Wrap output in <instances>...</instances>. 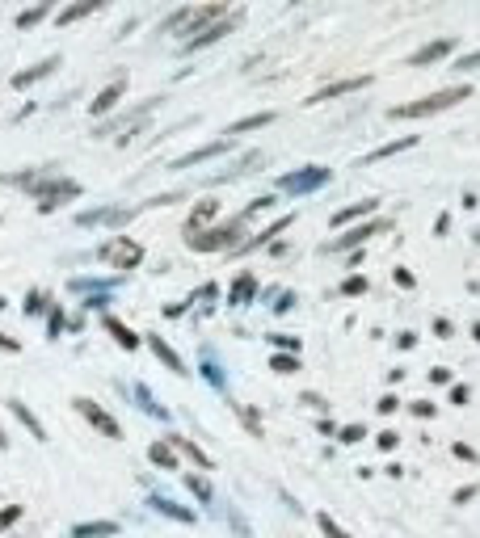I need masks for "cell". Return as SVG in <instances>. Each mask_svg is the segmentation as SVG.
<instances>
[{"label":"cell","mask_w":480,"mask_h":538,"mask_svg":"<svg viewBox=\"0 0 480 538\" xmlns=\"http://www.w3.org/2000/svg\"><path fill=\"white\" fill-rule=\"evenodd\" d=\"M380 228H384V223H366V228H354L350 236H341V248H354V244H362L366 236H375Z\"/></svg>","instance_id":"cell-20"},{"label":"cell","mask_w":480,"mask_h":538,"mask_svg":"<svg viewBox=\"0 0 480 538\" xmlns=\"http://www.w3.org/2000/svg\"><path fill=\"white\" fill-rule=\"evenodd\" d=\"M114 530H118L114 521H97V526H80L76 534H80V538H89V534H114Z\"/></svg>","instance_id":"cell-28"},{"label":"cell","mask_w":480,"mask_h":538,"mask_svg":"<svg viewBox=\"0 0 480 538\" xmlns=\"http://www.w3.org/2000/svg\"><path fill=\"white\" fill-rule=\"evenodd\" d=\"M480 64V50H476V55H468V59H459V68H476Z\"/></svg>","instance_id":"cell-37"},{"label":"cell","mask_w":480,"mask_h":538,"mask_svg":"<svg viewBox=\"0 0 480 538\" xmlns=\"http://www.w3.org/2000/svg\"><path fill=\"white\" fill-rule=\"evenodd\" d=\"M274 370H278V374H295V370H299V362H295L291 353H283V358H274Z\"/></svg>","instance_id":"cell-30"},{"label":"cell","mask_w":480,"mask_h":538,"mask_svg":"<svg viewBox=\"0 0 480 538\" xmlns=\"http://www.w3.org/2000/svg\"><path fill=\"white\" fill-rule=\"evenodd\" d=\"M9 408H13V412H17V416H21V420H26V425H30V434H34V438H42V425H38V420H34V416H30V412H26V408H21V404H17V400H13V404H9Z\"/></svg>","instance_id":"cell-27"},{"label":"cell","mask_w":480,"mask_h":538,"mask_svg":"<svg viewBox=\"0 0 480 538\" xmlns=\"http://www.w3.org/2000/svg\"><path fill=\"white\" fill-rule=\"evenodd\" d=\"M451 50H455V42H451V38H438V42H430V46H421V50H417V55H413L409 64H413V68H421V64H434V59H447Z\"/></svg>","instance_id":"cell-7"},{"label":"cell","mask_w":480,"mask_h":538,"mask_svg":"<svg viewBox=\"0 0 480 538\" xmlns=\"http://www.w3.org/2000/svg\"><path fill=\"white\" fill-rule=\"evenodd\" d=\"M253 290H257V282L245 274V278H236V286H232V303H249L253 299Z\"/></svg>","instance_id":"cell-21"},{"label":"cell","mask_w":480,"mask_h":538,"mask_svg":"<svg viewBox=\"0 0 480 538\" xmlns=\"http://www.w3.org/2000/svg\"><path fill=\"white\" fill-rule=\"evenodd\" d=\"M413 412H417V416H434V404H425V400H417V404H413Z\"/></svg>","instance_id":"cell-36"},{"label":"cell","mask_w":480,"mask_h":538,"mask_svg":"<svg viewBox=\"0 0 480 538\" xmlns=\"http://www.w3.org/2000/svg\"><path fill=\"white\" fill-rule=\"evenodd\" d=\"M177 446H181V450H186V454H190V458H194V463H198V467H206V471H211V458H206V454H202V450H198V446H190V442H186V438H177Z\"/></svg>","instance_id":"cell-26"},{"label":"cell","mask_w":480,"mask_h":538,"mask_svg":"<svg viewBox=\"0 0 480 538\" xmlns=\"http://www.w3.org/2000/svg\"><path fill=\"white\" fill-rule=\"evenodd\" d=\"M472 337H476V341H480V324H472Z\"/></svg>","instance_id":"cell-39"},{"label":"cell","mask_w":480,"mask_h":538,"mask_svg":"<svg viewBox=\"0 0 480 538\" xmlns=\"http://www.w3.org/2000/svg\"><path fill=\"white\" fill-rule=\"evenodd\" d=\"M0 446H5V434H0Z\"/></svg>","instance_id":"cell-40"},{"label":"cell","mask_w":480,"mask_h":538,"mask_svg":"<svg viewBox=\"0 0 480 538\" xmlns=\"http://www.w3.org/2000/svg\"><path fill=\"white\" fill-rule=\"evenodd\" d=\"M148 458H152L156 467H169V471H177V454H173L169 446H160V442H156V446L148 450Z\"/></svg>","instance_id":"cell-19"},{"label":"cell","mask_w":480,"mask_h":538,"mask_svg":"<svg viewBox=\"0 0 480 538\" xmlns=\"http://www.w3.org/2000/svg\"><path fill=\"white\" fill-rule=\"evenodd\" d=\"M211 17H228V9H224V5H202V9H181V13H173V17H169V30H177V34H194V26H206Z\"/></svg>","instance_id":"cell-4"},{"label":"cell","mask_w":480,"mask_h":538,"mask_svg":"<svg viewBox=\"0 0 480 538\" xmlns=\"http://www.w3.org/2000/svg\"><path fill=\"white\" fill-rule=\"evenodd\" d=\"M42 307H46V295H38V290H34V295H30V303H26V311H30V315H38Z\"/></svg>","instance_id":"cell-31"},{"label":"cell","mask_w":480,"mask_h":538,"mask_svg":"<svg viewBox=\"0 0 480 538\" xmlns=\"http://www.w3.org/2000/svg\"><path fill=\"white\" fill-rule=\"evenodd\" d=\"M371 210H375V202H354V206H346V210H337L333 214V228H346V223H354V219H362V214H371Z\"/></svg>","instance_id":"cell-13"},{"label":"cell","mask_w":480,"mask_h":538,"mask_svg":"<svg viewBox=\"0 0 480 538\" xmlns=\"http://www.w3.org/2000/svg\"><path fill=\"white\" fill-rule=\"evenodd\" d=\"M215 210H220V206L211 202V198H206V202H198V206H194V214H190V223H186V236H194V232H198V223L215 219Z\"/></svg>","instance_id":"cell-16"},{"label":"cell","mask_w":480,"mask_h":538,"mask_svg":"<svg viewBox=\"0 0 480 538\" xmlns=\"http://www.w3.org/2000/svg\"><path fill=\"white\" fill-rule=\"evenodd\" d=\"M152 349L160 353V362H165V366H173L177 374H186V366H181V358H177V353H173V349L165 345V341H160V337H152Z\"/></svg>","instance_id":"cell-18"},{"label":"cell","mask_w":480,"mask_h":538,"mask_svg":"<svg viewBox=\"0 0 480 538\" xmlns=\"http://www.w3.org/2000/svg\"><path fill=\"white\" fill-rule=\"evenodd\" d=\"M101 261H110L114 269H135V265L143 261V248H139L131 236H114V240L101 244Z\"/></svg>","instance_id":"cell-3"},{"label":"cell","mask_w":480,"mask_h":538,"mask_svg":"<svg viewBox=\"0 0 480 538\" xmlns=\"http://www.w3.org/2000/svg\"><path fill=\"white\" fill-rule=\"evenodd\" d=\"M76 412H80V416H89V420H93V425L101 429V434H105V438H114V442L123 438V429H118V420H114L110 412H101V408H97L93 400H76Z\"/></svg>","instance_id":"cell-6"},{"label":"cell","mask_w":480,"mask_h":538,"mask_svg":"<svg viewBox=\"0 0 480 538\" xmlns=\"http://www.w3.org/2000/svg\"><path fill=\"white\" fill-rule=\"evenodd\" d=\"M135 210H89V214H80V223L85 228H93V223H127Z\"/></svg>","instance_id":"cell-12"},{"label":"cell","mask_w":480,"mask_h":538,"mask_svg":"<svg viewBox=\"0 0 480 538\" xmlns=\"http://www.w3.org/2000/svg\"><path fill=\"white\" fill-rule=\"evenodd\" d=\"M55 64H60V55H51V59H42L38 68H30V72H17V76H13V84H17V89H26V84H34V80H42V76H46L51 68H55Z\"/></svg>","instance_id":"cell-14"},{"label":"cell","mask_w":480,"mask_h":538,"mask_svg":"<svg viewBox=\"0 0 480 538\" xmlns=\"http://www.w3.org/2000/svg\"><path fill=\"white\" fill-rule=\"evenodd\" d=\"M371 76H354V80H337V84H329V89H320V93H312L308 97V105H320V101H329V97H341V93H354V89H362Z\"/></svg>","instance_id":"cell-9"},{"label":"cell","mask_w":480,"mask_h":538,"mask_svg":"<svg viewBox=\"0 0 480 538\" xmlns=\"http://www.w3.org/2000/svg\"><path fill=\"white\" fill-rule=\"evenodd\" d=\"M123 89H127V80L118 76L110 89H101L97 93V101H93V114H105V110H114V105H118V97H123Z\"/></svg>","instance_id":"cell-11"},{"label":"cell","mask_w":480,"mask_h":538,"mask_svg":"<svg viewBox=\"0 0 480 538\" xmlns=\"http://www.w3.org/2000/svg\"><path fill=\"white\" fill-rule=\"evenodd\" d=\"M105 328H110V333H114V341H118L123 349H139V337H135V333H131L127 324H118V319H114V315H105Z\"/></svg>","instance_id":"cell-15"},{"label":"cell","mask_w":480,"mask_h":538,"mask_svg":"<svg viewBox=\"0 0 480 538\" xmlns=\"http://www.w3.org/2000/svg\"><path fill=\"white\" fill-rule=\"evenodd\" d=\"M0 349H17V341H13V337H5V333H0Z\"/></svg>","instance_id":"cell-38"},{"label":"cell","mask_w":480,"mask_h":538,"mask_svg":"<svg viewBox=\"0 0 480 538\" xmlns=\"http://www.w3.org/2000/svg\"><path fill=\"white\" fill-rule=\"evenodd\" d=\"M228 147H232V139H220V143H206V147H198V151H190V156L173 160L169 169H190V165H198V160H211V156H220V151H228Z\"/></svg>","instance_id":"cell-8"},{"label":"cell","mask_w":480,"mask_h":538,"mask_svg":"<svg viewBox=\"0 0 480 538\" xmlns=\"http://www.w3.org/2000/svg\"><path fill=\"white\" fill-rule=\"evenodd\" d=\"M93 9H97V5H76V9H64V13H60V21L68 26V21H76V17H89Z\"/></svg>","instance_id":"cell-29"},{"label":"cell","mask_w":480,"mask_h":538,"mask_svg":"<svg viewBox=\"0 0 480 538\" xmlns=\"http://www.w3.org/2000/svg\"><path fill=\"white\" fill-rule=\"evenodd\" d=\"M362 290H366V282H362V278H350V282H346V295H362Z\"/></svg>","instance_id":"cell-35"},{"label":"cell","mask_w":480,"mask_h":538,"mask_svg":"<svg viewBox=\"0 0 480 538\" xmlns=\"http://www.w3.org/2000/svg\"><path fill=\"white\" fill-rule=\"evenodd\" d=\"M17 517H21V509H17V505H13V509H5V513H0V530H5V526H13Z\"/></svg>","instance_id":"cell-32"},{"label":"cell","mask_w":480,"mask_h":538,"mask_svg":"<svg viewBox=\"0 0 480 538\" xmlns=\"http://www.w3.org/2000/svg\"><path fill=\"white\" fill-rule=\"evenodd\" d=\"M232 30V17H224L220 26H211V30H202V38H190V50H198V46H206V42H215V38H224Z\"/></svg>","instance_id":"cell-17"},{"label":"cell","mask_w":480,"mask_h":538,"mask_svg":"<svg viewBox=\"0 0 480 538\" xmlns=\"http://www.w3.org/2000/svg\"><path fill=\"white\" fill-rule=\"evenodd\" d=\"M329 181V173L325 169H312V173H295V177H283L278 185L283 189H312V185H325Z\"/></svg>","instance_id":"cell-10"},{"label":"cell","mask_w":480,"mask_h":538,"mask_svg":"<svg viewBox=\"0 0 480 538\" xmlns=\"http://www.w3.org/2000/svg\"><path fill=\"white\" fill-rule=\"evenodd\" d=\"M265 122H270V114H253V118H245V122H236L228 135H240V131H253V127H265Z\"/></svg>","instance_id":"cell-25"},{"label":"cell","mask_w":480,"mask_h":538,"mask_svg":"<svg viewBox=\"0 0 480 538\" xmlns=\"http://www.w3.org/2000/svg\"><path fill=\"white\" fill-rule=\"evenodd\" d=\"M362 438V425H350V429H341V442H358Z\"/></svg>","instance_id":"cell-33"},{"label":"cell","mask_w":480,"mask_h":538,"mask_svg":"<svg viewBox=\"0 0 480 538\" xmlns=\"http://www.w3.org/2000/svg\"><path fill=\"white\" fill-rule=\"evenodd\" d=\"M240 232H245V214H236V219H228L224 228L206 232V236H186V244H190V248H198V252H215V248H232Z\"/></svg>","instance_id":"cell-2"},{"label":"cell","mask_w":480,"mask_h":538,"mask_svg":"<svg viewBox=\"0 0 480 538\" xmlns=\"http://www.w3.org/2000/svg\"><path fill=\"white\" fill-rule=\"evenodd\" d=\"M34 194L42 198V210H51V206H55V202H64V198H76V194H80V185L60 177V181H38V185H34Z\"/></svg>","instance_id":"cell-5"},{"label":"cell","mask_w":480,"mask_h":538,"mask_svg":"<svg viewBox=\"0 0 480 538\" xmlns=\"http://www.w3.org/2000/svg\"><path fill=\"white\" fill-rule=\"evenodd\" d=\"M190 488H194V492H198L202 501H211V488H206V483H202V479H194V475H190Z\"/></svg>","instance_id":"cell-34"},{"label":"cell","mask_w":480,"mask_h":538,"mask_svg":"<svg viewBox=\"0 0 480 538\" xmlns=\"http://www.w3.org/2000/svg\"><path fill=\"white\" fill-rule=\"evenodd\" d=\"M42 17H46V5H38V9H26V13L17 17V26H21V30H30V26H38Z\"/></svg>","instance_id":"cell-23"},{"label":"cell","mask_w":480,"mask_h":538,"mask_svg":"<svg viewBox=\"0 0 480 538\" xmlns=\"http://www.w3.org/2000/svg\"><path fill=\"white\" fill-rule=\"evenodd\" d=\"M468 97V84H455V89H443V93H430V97H421V101H409V105H396L392 118H425V114H438L447 110V105L463 101Z\"/></svg>","instance_id":"cell-1"},{"label":"cell","mask_w":480,"mask_h":538,"mask_svg":"<svg viewBox=\"0 0 480 538\" xmlns=\"http://www.w3.org/2000/svg\"><path fill=\"white\" fill-rule=\"evenodd\" d=\"M417 143V135H409V139H400V143H388V147H380L375 156H371V160H384V156H396V151H405V147H413Z\"/></svg>","instance_id":"cell-22"},{"label":"cell","mask_w":480,"mask_h":538,"mask_svg":"<svg viewBox=\"0 0 480 538\" xmlns=\"http://www.w3.org/2000/svg\"><path fill=\"white\" fill-rule=\"evenodd\" d=\"M316 521H320V530H325V534H329V538H350V534H346V530H341V526H337V521H333V517H329V513H320V517H316Z\"/></svg>","instance_id":"cell-24"}]
</instances>
